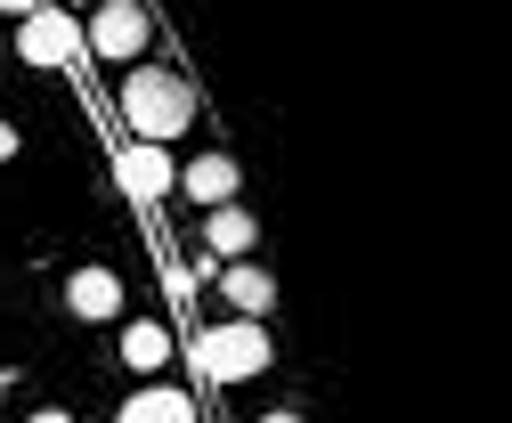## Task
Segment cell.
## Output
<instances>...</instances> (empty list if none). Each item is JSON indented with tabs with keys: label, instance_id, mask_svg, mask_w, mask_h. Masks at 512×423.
<instances>
[{
	"label": "cell",
	"instance_id": "1",
	"mask_svg": "<svg viewBox=\"0 0 512 423\" xmlns=\"http://www.w3.org/2000/svg\"><path fill=\"white\" fill-rule=\"evenodd\" d=\"M122 123H131L139 147H171L187 123H196V98H187V82L163 74V66H131L122 74Z\"/></svg>",
	"mask_w": 512,
	"mask_h": 423
},
{
	"label": "cell",
	"instance_id": "2",
	"mask_svg": "<svg viewBox=\"0 0 512 423\" xmlns=\"http://www.w3.org/2000/svg\"><path fill=\"white\" fill-rule=\"evenodd\" d=\"M196 375H212V383H252V375H269V326H261V318L204 326V334H196Z\"/></svg>",
	"mask_w": 512,
	"mask_h": 423
},
{
	"label": "cell",
	"instance_id": "3",
	"mask_svg": "<svg viewBox=\"0 0 512 423\" xmlns=\"http://www.w3.org/2000/svg\"><path fill=\"white\" fill-rule=\"evenodd\" d=\"M82 49L106 57V66H139V49H147V9H139V0H98L90 25H82Z\"/></svg>",
	"mask_w": 512,
	"mask_h": 423
},
{
	"label": "cell",
	"instance_id": "4",
	"mask_svg": "<svg viewBox=\"0 0 512 423\" xmlns=\"http://www.w3.org/2000/svg\"><path fill=\"white\" fill-rule=\"evenodd\" d=\"M17 57H25V66H66V57H82L74 9H33V17H17Z\"/></svg>",
	"mask_w": 512,
	"mask_h": 423
},
{
	"label": "cell",
	"instance_id": "5",
	"mask_svg": "<svg viewBox=\"0 0 512 423\" xmlns=\"http://www.w3.org/2000/svg\"><path fill=\"white\" fill-rule=\"evenodd\" d=\"M114 179H122V196H131V204H155V196H171L179 188V171H171V155L163 147H122V163H114Z\"/></svg>",
	"mask_w": 512,
	"mask_h": 423
},
{
	"label": "cell",
	"instance_id": "6",
	"mask_svg": "<svg viewBox=\"0 0 512 423\" xmlns=\"http://www.w3.org/2000/svg\"><path fill=\"white\" fill-rule=\"evenodd\" d=\"M66 310L90 318V326L114 318V310H122V277H114V269H74V277H66Z\"/></svg>",
	"mask_w": 512,
	"mask_h": 423
},
{
	"label": "cell",
	"instance_id": "7",
	"mask_svg": "<svg viewBox=\"0 0 512 423\" xmlns=\"http://www.w3.org/2000/svg\"><path fill=\"white\" fill-rule=\"evenodd\" d=\"M179 188L196 196L204 212H220V204H236V163H228V155H196V163L179 171Z\"/></svg>",
	"mask_w": 512,
	"mask_h": 423
},
{
	"label": "cell",
	"instance_id": "8",
	"mask_svg": "<svg viewBox=\"0 0 512 423\" xmlns=\"http://www.w3.org/2000/svg\"><path fill=\"white\" fill-rule=\"evenodd\" d=\"M114 423H196V399L171 391V383H155V391H139V399H122Z\"/></svg>",
	"mask_w": 512,
	"mask_h": 423
},
{
	"label": "cell",
	"instance_id": "9",
	"mask_svg": "<svg viewBox=\"0 0 512 423\" xmlns=\"http://www.w3.org/2000/svg\"><path fill=\"white\" fill-rule=\"evenodd\" d=\"M204 253H212V261H244V253H252V212L220 204V212L204 220Z\"/></svg>",
	"mask_w": 512,
	"mask_h": 423
},
{
	"label": "cell",
	"instance_id": "10",
	"mask_svg": "<svg viewBox=\"0 0 512 423\" xmlns=\"http://www.w3.org/2000/svg\"><path fill=\"white\" fill-rule=\"evenodd\" d=\"M220 293H228V310H236V318H252V310H269V301H277V285H269V269H252V261H228V277H220Z\"/></svg>",
	"mask_w": 512,
	"mask_h": 423
},
{
	"label": "cell",
	"instance_id": "11",
	"mask_svg": "<svg viewBox=\"0 0 512 423\" xmlns=\"http://www.w3.org/2000/svg\"><path fill=\"white\" fill-rule=\"evenodd\" d=\"M171 358V334L155 326V318H139V326H122V367H139V375H155Z\"/></svg>",
	"mask_w": 512,
	"mask_h": 423
},
{
	"label": "cell",
	"instance_id": "12",
	"mask_svg": "<svg viewBox=\"0 0 512 423\" xmlns=\"http://www.w3.org/2000/svg\"><path fill=\"white\" fill-rule=\"evenodd\" d=\"M0 9H9V17H33V9H49V0H0Z\"/></svg>",
	"mask_w": 512,
	"mask_h": 423
},
{
	"label": "cell",
	"instance_id": "13",
	"mask_svg": "<svg viewBox=\"0 0 512 423\" xmlns=\"http://www.w3.org/2000/svg\"><path fill=\"white\" fill-rule=\"evenodd\" d=\"M9 155H17V131H9V123H0V163H9Z\"/></svg>",
	"mask_w": 512,
	"mask_h": 423
},
{
	"label": "cell",
	"instance_id": "14",
	"mask_svg": "<svg viewBox=\"0 0 512 423\" xmlns=\"http://www.w3.org/2000/svg\"><path fill=\"white\" fill-rule=\"evenodd\" d=\"M33 423H74V415H66V407H41V415H33Z\"/></svg>",
	"mask_w": 512,
	"mask_h": 423
},
{
	"label": "cell",
	"instance_id": "15",
	"mask_svg": "<svg viewBox=\"0 0 512 423\" xmlns=\"http://www.w3.org/2000/svg\"><path fill=\"white\" fill-rule=\"evenodd\" d=\"M269 423H301V415H293V407H277V415H269Z\"/></svg>",
	"mask_w": 512,
	"mask_h": 423
},
{
	"label": "cell",
	"instance_id": "16",
	"mask_svg": "<svg viewBox=\"0 0 512 423\" xmlns=\"http://www.w3.org/2000/svg\"><path fill=\"white\" fill-rule=\"evenodd\" d=\"M74 9H98V0H74Z\"/></svg>",
	"mask_w": 512,
	"mask_h": 423
},
{
	"label": "cell",
	"instance_id": "17",
	"mask_svg": "<svg viewBox=\"0 0 512 423\" xmlns=\"http://www.w3.org/2000/svg\"><path fill=\"white\" fill-rule=\"evenodd\" d=\"M0 383H9V375H0Z\"/></svg>",
	"mask_w": 512,
	"mask_h": 423
}]
</instances>
